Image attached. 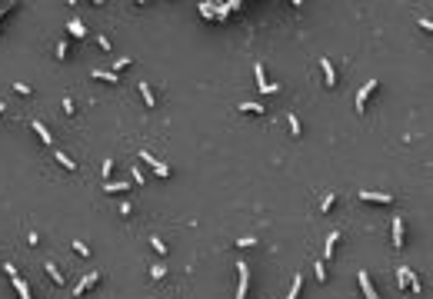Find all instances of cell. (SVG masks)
I'll return each mask as SVG.
<instances>
[{
    "mask_svg": "<svg viewBox=\"0 0 433 299\" xmlns=\"http://www.w3.org/2000/svg\"><path fill=\"white\" fill-rule=\"evenodd\" d=\"M137 156H140V163H147V166H150V170H154V173H157L160 179H170V177H173V170H170V163H164V160H157V156L150 153V150H140Z\"/></svg>",
    "mask_w": 433,
    "mask_h": 299,
    "instance_id": "1",
    "label": "cell"
},
{
    "mask_svg": "<svg viewBox=\"0 0 433 299\" xmlns=\"http://www.w3.org/2000/svg\"><path fill=\"white\" fill-rule=\"evenodd\" d=\"M3 269H7V276H10L13 289H17V296H20V299H33L30 296V286H27V279L17 273V266H13V263H3Z\"/></svg>",
    "mask_w": 433,
    "mask_h": 299,
    "instance_id": "2",
    "label": "cell"
},
{
    "mask_svg": "<svg viewBox=\"0 0 433 299\" xmlns=\"http://www.w3.org/2000/svg\"><path fill=\"white\" fill-rule=\"evenodd\" d=\"M254 73H257V90H260L263 97H270V93H280V83H270V80H266V70H263V63H260V60L254 63Z\"/></svg>",
    "mask_w": 433,
    "mask_h": 299,
    "instance_id": "3",
    "label": "cell"
},
{
    "mask_svg": "<svg viewBox=\"0 0 433 299\" xmlns=\"http://www.w3.org/2000/svg\"><path fill=\"white\" fill-rule=\"evenodd\" d=\"M377 87H380L377 80H370V83H363V87L356 90V103H353L356 113H366V103H370V97H373V93H377Z\"/></svg>",
    "mask_w": 433,
    "mask_h": 299,
    "instance_id": "4",
    "label": "cell"
},
{
    "mask_svg": "<svg viewBox=\"0 0 433 299\" xmlns=\"http://www.w3.org/2000/svg\"><path fill=\"white\" fill-rule=\"evenodd\" d=\"M250 293V266L237 263V299H247Z\"/></svg>",
    "mask_w": 433,
    "mask_h": 299,
    "instance_id": "5",
    "label": "cell"
},
{
    "mask_svg": "<svg viewBox=\"0 0 433 299\" xmlns=\"http://www.w3.org/2000/svg\"><path fill=\"white\" fill-rule=\"evenodd\" d=\"M100 283V269H90V273H84V276L77 279V289H74V299H84V293H87L90 286H97Z\"/></svg>",
    "mask_w": 433,
    "mask_h": 299,
    "instance_id": "6",
    "label": "cell"
},
{
    "mask_svg": "<svg viewBox=\"0 0 433 299\" xmlns=\"http://www.w3.org/2000/svg\"><path fill=\"white\" fill-rule=\"evenodd\" d=\"M390 233H393V236H390L393 249H403V243H407V236H403V233H407V226H403V216H393V223H390Z\"/></svg>",
    "mask_w": 433,
    "mask_h": 299,
    "instance_id": "7",
    "label": "cell"
},
{
    "mask_svg": "<svg viewBox=\"0 0 433 299\" xmlns=\"http://www.w3.org/2000/svg\"><path fill=\"white\" fill-rule=\"evenodd\" d=\"M356 196L363 199V203H380V206H390V203H393V193H380V189H360Z\"/></svg>",
    "mask_w": 433,
    "mask_h": 299,
    "instance_id": "8",
    "label": "cell"
},
{
    "mask_svg": "<svg viewBox=\"0 0 433 299\" xmlns=\"http://www.w3.org/2000/svg\"><path fill=\"white\" fill-rule=\"evenodd\" d=\"M356 279H360V293H363V299H380V293L373 289V283H370V273H366V269H360V273H356Z\"/></svg>",
    "mask_w": 433,
    "mask_h": 299,
    "instance_id": "9",
    "label": "cell"
},
{
    "mask_svg": "<svg viewBox=\"0 0 433 299\" xmlns=\"http://www.w3.org/2000/svg\"><path fill=\"white\" fill-rule=\"evenodd\" d=\"M320 70H323V83H327V87H337V66L330 63V57H320Z\"/></svg>",
    "mask_w": 433,
    "mask_h": 299,
    "instance_id": "10",
    "label": "cell"
},
{
    "mask_svg": "<svg viewBox=\"0 0 433 299\" xmlns=\"http://www.w3.org/2000/svg\"><path fill=\"white\" fill-rule=\"evenodd\" d=\"M340 236H344L340 230H333L330 236H327V243H323V263H330V259H333V253H337V243H340Z\"/></svg>",
    "mask_w": 433,
    "mask_h": 299,
    "instance_id": "11",
    "label": "cell"
},
{
    "mask_svg": "<svg viewBox=\"0 0 433 299\" xmlns=\"http://www.w3.org/2000/svg\"><path fill=\"white\" fill-rule=\"evenodd\" d=\"M30 130L37 133V136H40V143H44V146H54V133L47 130V123H40V120H33V123H30Z\"/></svg>",
    "mask_w": 433,
    "mask_h": 299,
    "instance_id": "12",
    "label": "cell"
},
{
    "mask_svg": "<svg viewBox=\"0 0 433 299\" xmlns=\"http://www.w3.org/2000/svg\"><path fill=\"white\" fill-rule=\"evenodd\" d=\"M137 90H140V97H144V107H150V110H154V107H157V93H154V87H150L147 80H140V83H137Z\"/></svg>",
    "mask_w": 433,
    "mask_h": 299,
    "instance_id": "13",
    "label": "cell"
},
{
    "mask_svg": "<svg viewBox=\"0 0 433 299\" xmlns=\"http://www.w3.org/2000/svg\"><path fill=\"white\" fill-rule=\"evenodd\" d=\"M397 289L410 293V269L407 266H397Z\"/></svg>",
    "mask_w": 433,
    "mask_h": 299,
    "instance_id": "14",
    "label": "cell"
},
{
    "mask_svg": "<svg viewBox=\"0 0 433 299\" xmlns=\"http://www.w3.org/2000/svg\"><path fill=\"white\" fill-rule=\"evenodd\" d=\"M54 156H57V163L64 166V170H70V173H77V160H74L70 153H64V150H57Z\"/></svg>",
    "mask_w": 433,
    "mask_h": 299,
    "instance_id": "15",
    "label": "cell"
},
{
    "mask_svg": "<svg viewBox=\"0 0 433 299\" xmlns=\"http://www.w3.org/2000/svg\"><path fill=\"white\" fill-rule=\"evenodd\" d=\"M237 110H240V113H254V117H263L266 107H263V103H237Z\"/></svg>",
    "mask_w": 433,
    "mask_h": 299,
    "instance_id": "16",
    "label": "cell"
},
{
    "mask_svg": "<svg viewBox=\"0 0 433 299\" xmlns=\"http://www.w3.org/2000/svg\"><path fill=\"white\" fill-rule=\"evenodd\" d=\"M67 33L77 37V40H84V37H87V27H84L80 20H70V23H67Z\"/></svg>",
    "mask_w": 433,
    "mask_h": 299,
    "instance_id": "17",
    "label": "cell"
},
{
    "mask_svg": "<svg viewBox=\"0 0 433 299\" xmlns=\"http://www.w3.org/2000/svg\"><path fill=\"white\" fill-rule=\"evenodd\" d=\"M90 77H93V80H103V83H120V77H117L113 70H93Z\"/></svg>",
    "mask_w": 433,
    "mask_h": 299,
    "instance_id": "18",
    "label": "cell"
},
{
    "mask_svg": "<svg viewBox=\"0 0 433 299\" xmlns=\"http://www.w3.org/2000/svg\"><path fill=\"white\" fill-rule=\"evenodd\" d=\"M44 269H47V276L54 279L57 286H64V283H67V276H64V273H60V269H57V266H54V263H44Z\"/></svg>",
    "mask_w": 433,
    "mask_h": 299,
    "instance_id": "19",
    "label": "cell"
},
{
    "mask_svg": "<svg viewBox=\"0 0 433 299\" xmlns=\"http://www.w3.org/2000/svg\"><path fill=\"white\" fill-rule=\"evenodd\" d=\"M123 189H130V183H120V179H107L103 183V193H123Z\"/></svg>",
    "mask_w": 433,
    "mask_h": 299,
    "instance_id": "20",
    "label": "cell"
},
{
    "mask_svg": "<svg viewBox=\"0 0 433 299\" xmlns=\"http://www.w3.org/2000/svg\"><path fill=\"white\" fill-rule=\"evenodd\" d=\"M287 126H290V136H300V133H303L300 130V117L297 113H287Z\"/></svg>",
    "mask_w": 433,
    "mask_h": 299,
    "instance_id": "21",
    "label": "cell"
},
{
    "mask_svg": "<svg viewBox=\"0 0 433 299\" xmlns=\"http://www.w3.org/2000/svg\"><path fill=\"white\" fill-rule=\"evenodd\" d=\"M54 57H57V60H60V63H64L67 57H70V47H67V40H60V44L54 47Z\"/></svg>",
    "mask_w": 433,
    "mask_h": 299,
    "instance_id": "22",
    "label": "cell"
},
{
    "mask_svg": "<svg viewBox=\"0 0 433 299\" xmlns=\"http://www.w3.org/2000/svg\"><path fill=\"white\" fill-rule=\"evenodd\" d=\"M333 206H337V193H327L320 203V213H333Z\"/></svg>",
    "mask_w": 433,
    "mask_h": 299,
    "instance_id": "23",
    "label": "cell"
},
{
    "mask_svg": "<svg viewBox=\"0 0 433 299\" xmlns=\"http://www.w3.org/2000/svg\"><path fill=\"white\" fill-rule=\"evenodd\" d=\"M100 177H103V183L113 177V156H107V160H103V166H100Z\"/></svg>",
    "mask_w": 433,
    "mask_h": 299,
    "instance_id": "24",
    "label": "cell"
},
{
    "mask_svg": "<svg viewBox=\"0 0 433 299\" xmlns=\"http://www.w3.org/2000/svg\"><path fill=\"white\" fill-rule=\"evenodd\" d=\"M313 273H317V283H327V263H323V259L313 263Z\"/></svg>",
    "mask_w": 433,
    "mask_h": 299,
    "instance_id": "25",
    "label": "cell"
},
{
    "mask_svg": "<svg viewBox=\"0 0 433 299\" xmlns=\"http://www.w3.org/2000/svg\"><path fill=\"white\" fill-rule=\"evenodd\" d=\"M130 177H133V186H144V183H147V177H144L140 166H130Z\"/></svg>",
    "mask_w": 433,
    "mask_h": 299,
    "instance_id": "26",
    "label": "cell"
},
{
    "mask_svg": "<svg viewBox=\"0 0 433 299\" xmlns=\"http://www.w3.org/2000/svg\"><path fill=\"white\" fill-rule=\"evenodd\" d=\"M300 289H303V276H293V286H290L287 299H300Z\"/></svg>",
    "mask_w": 433,
    "mask_h": 299,
    "instance_id": "27",
    "label": "cell"
},
{
    "mask_svg": "<svg viewBox=\"0 0 433 299\" xmlns=\"http://www.w3.org/2000/svg\"><path fill=\"white\" fill-rule=\"evenodd\" d=\"M167 276V266L164 263H154L150 266V279H164Z\"/></svg>",
    "mask_w": 433,
    "mask_h": 299,
    "instance_id": "28",
    "label": "cell"
},
{
    "mask_svg": "<svg viewBox=\"0 0 433 299\" xmlns=\"http://www.w3.org/2000/svg\"><path fill=\"white\" fill-rule=\"evenodd\" d=\"M197 10L203 13V17H207V20H213V13H217V3H200Z\"/></svg>",
    "mask_w": 433,
    "mask_h": 299,
    "instance_id": "29",
    "label": "cell"
},
{
    "mask_svg": "<svg viewBox=\"0 0 433 299\" xmlns=\"http://www.w3.org/2000/svg\"><path fill=\"white\" fill-rule=\"evenodd\" d=\"M250 246H257V236H240L237 239V249H250Z\"/></svg>",
    "mask_w": 433,
    "mask_h": 299,
    "instance_id": "30",
    "label": "cell"
},
{
    "mask_svg": "<svg viewBox=\"0 0 433 299\" xmlns=\"http://www.w3.org/2000/svg\"><path fill=\"white\" fill-rule=\"evenodd\" d=\"M74 253H77V256H90V246L84 243V239H74Z\"/></svg>",
    "mask_w": 433,
    "mask_h": 299,
    "instance_id": "31",
    "label": "cell"
},
{
    "mask_svg": "<svg viewBox=\"0 0 433 299\" xmlns=\"http://www.w3.org/2000/svg\"><path fill=\"white\" fill-rule=\"evenodd\" d=\"M60 103H64V113H67V117H74V113H77V103H74L70 97H64Z\"/></svg>",
    "mask_w": 433,
    "mask_h": 299,
    "instance_id": "32",
    "label": "cell"
},
{
    "mask_svg": "<svg viewBox=\"0 0 433 299\" xmlns=\"http://www.w3.org/2000/svg\"><path fill=\"white\" fill-rule=\"evenodd\" d=\"M150 246H154V249H157V253H160V256L167 253V243H164V239H160V236H150Z\"/></svg>",
    "mask_w": 433,
    "mask_h": 299,
    "instance_id": "33",
    "label": "cell"
},
{
    "mask_svg": "<svg viewBox=\"0 0 433 299\" xmlns=\"http://www.w3.org/2000/svg\"><path fill=\"white\" fill-rule=\"evenodd\" d=\"M130 66V57H117V63H113V73H120V70H127Z\"/></svg>",
    "mask_w": 433,
    "mask_h": 299,
    "instance_id": "34",
    "label": "cell"
},
{
    "mask_svg": "<svg viewBox=\"0 0 433 299\" xmlns=\"http://www.w3.org/2000/svg\"><path fill=\"white\" fill-rule=\"evenodd\" d=\"M97 47H100V50H103V54H107V50H113L110 37H103V33H100V37H97Z\"/></svg>",
    "mask_w": 433,
    "mask_h": 299,
    "instance_id": "35",
    "label": "cell"
},
{
    "mask_svg": "<svg viewBox=\"0 0 433 299\" xmlns=\"http://www.w3.org/2000/svg\"><path fill=\"white\" fill-rule=\"evenodd\" d=\"M117 213H120V216H127V220H130V213H133V206H130V199H123L120 206H117Z\"/></svg>",
    "mask_w": 433,
    "mask_h": 299,
    "instance_id": "36",
    "label": "cell"
},
{
    "mask_svg": "<svg viewBox=\"0 0 433 299\" xmlns=\"http://www.w3.org/2000/svg\"><path fill=\"white\" fill-rule=\"evenodd\" d=\"M13 90H17V93H20V97H30V93H33V90L27 87V83H20V80H17V83H13Z\"/></svg>",
    "mask_w": 433,
    "mask_h": 299,
    "instance_id": "37",
    "label": "cell"
},
{
    "mask_svg": "<svg viewBox=\"0 0 433 299\" xmlns=\"http://www.w3.org/2000/svg\"><path fill=\"white\" fill-rule=\"evenodd\" d=\"M420 30H423V33L433 30V20H430V17H423V20H420Z\"/></svg>",
    "mask_w": 433,
    "mask_h": 299,
    "instance_id": "38",
    "label": "cell"
},
{
    "mask_svg": "<svg viewBox=\"0 0 433 299\" xmlns=\"http://www.w3.org/2000/svg\"><path fill=\"white\" fill-rule=\"evenodd\" d=\"M3 110H7V107H3V103H0V113H3Z\"/></svg>",
    "mask_w": 433,
    "mask_h": 299,
    "instance_id": "39",
    "label": "cell"
}]
</instances>
